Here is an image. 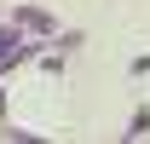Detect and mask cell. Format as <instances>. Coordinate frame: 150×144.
I'll return each mask as SVG.
<instances>
[{"label": "cell", "mask_w": 150, "mask_h": 144, "mask_svg": "<svg viewBox=\"0 0 150 144\" xmlns=\"http://www.w3.org/2000/svg\"><path fill=\"white\" fill-rule=\"evenodd\" d=\"M18 23H29V29H35V35H52V18H46V12H23Z\"/></svg>", "instance_id": "obj_1"}]
</instances>
